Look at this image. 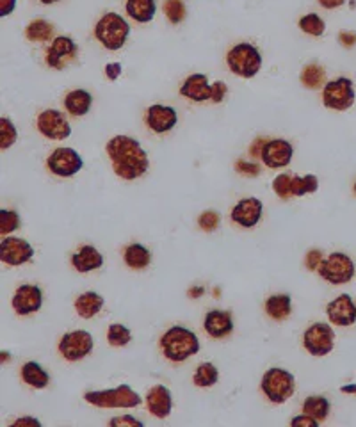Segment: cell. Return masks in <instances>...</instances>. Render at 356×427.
<instances>
[{
	"mask_svg": "<svg viewBox=\"0 0 356 427\" xmlns=\"http://www.w3.org/2000/svg\"><path fill=\"white\" fill-rule=\"evenodd\" d=\"M105 150L113 162L114 173L123 180H136L148 171V155L136 139L116 135L107 142Z\"/></svg>",
	"mask_w": 356,
	"mask_h": 427,
	"instance_id": "1",
	"label": "cell"
},
{
	"mask_svg": "<svg viewBox=\"0 0 356 427\" xmlns=\"http://www.w3.org/2000/svg\"><path fill=\"white\" fill-rule=\"evenodd\" d=\"M160 349L170 362L180 363L200 351V340L187 327L173 326L160 339Z\"/></svg>",
	"mask_w": 356,
	"mask_h": 427,
	"instance_id": "2",
	"label": "cell"
},
{
	"mask_svg": "<svg viewBox=\"0 0 356 427\" xmlns=\"http://www.w3.org/2000/svg\"><path fill=\"white\" fill-rule=\"evenodd\" d=\"M130 34V25L116 13H107L98 20L95 36L107 50H120Z\"/></svg>",
	"mask_w": 356,
	"mask_h": 427,
	"instance_id": "3",
	"label": "cell"
},
{
	"mask_svg": "<svg viewBox=\"0 0 356 427\" xmlns=\"http://www.w3.org/2000/svg\"><path fill=\"white\" fill-rule=\"evenodd\" d=\"M88 405L97 408H136L143 402L139 393L134 392L128 385H120L111 390H100V392H88L84 395Z\"/></svg>",
	"mask_w": 356,
	"mask_h": 427,
	"instance_id": "4",
	"label": "cell"
},
{
	"mask_svg": "<svg viewBox=\"0 0 356 427\" xmlns=\"http://www.w3.org/2000/svg\"><path fill=\"white\" fill-rule=\"evenodd\" d=\"M262 392L275 405H283L296 390V379L289 370L269 369L262 377Z\"/></svg>",
	"mask_w": 356,
	"mask_h": 427,
	"instance_id": "5",
	"label": "cell"
},
{
	"mask_svg": "<svg viewBox=\"0 0 356 427\" xmlns=\"http://www.w3.org/2000/svg\"><path fill=\"white\" fill-rule=\"evenodd\" d=\"M226 62L235 75L242 79H252L259 74L260 66H262V55L249 43H239L228 52Z\"/></svg>",
	"mask_w": 356,
	"mask_h": 427,
	"instance_id": "6",
	"label": "cell"
},
{
	"mask_svg": "<svg viewBox=\"0 0 356 427\" xmlns=\"http://www.w3.org/2000/svg\"><path fill=\"white\" fill-rule=\"evenodd\" d=\"M319 274L331 285L349 283L355 276V262L345 253H331L322 260Z\"/></svg>",
	"mask_w": 356,
	"mask_h": 427,
	"instance_id": "7",
	"label": "cell"
},
{
	"mask_svg": "<svg viewBox=\"0 0 356 427\" xmlns=\"http://www.w3.org/2000/svg\"><path fill=\"white\" fill-rule=\"evenodd\" d=\"M322 102L328 109L335 111H348L355 104V89L349 79L341 77L337 81H331L322 89Z\"/></svg>",
	"mask_w": 356,
	"mask_h": 427,
	"instance_id": "8",
	"label": "cell"
},
{
	"mask_svg": "<svg viewBox=\"0 0 356 427\" xmlns=\"http://www.w3.org/2000/svg\"><path fill=\"white\" fill-rule=\"evenodd\" d=\"M303 344L312 356H326L335 346V333L326 323H315L305 331Z\"/></svg>",
	"mask_w": 356,
	"mask_h": 427,
	"instance_id": "9",
	"label": "cell"
},
{
	"mask_svg": "<svg viewBox=\"0 0 356 427\" xmlns=\"http://www.w3.org/2000/svg\"><path fill=\"white\" fill-rule=\"evenodd\" d=\"M93 335L84 330H77L62 337L61 342H59V353L68 362H78L93 351Z\"/></svg>",
	"mask_w": 356,
	"mask_h": 427,
	"instance_id": "10",
	"label": "cell"
},
{
	"mask_svg": "<svg viewBox=\"0 0 356 427\" xmlns=\"http://www.w3.org/2000/svg\"><path fill=\"white\" fill-rule=\"evenodd\" d=\"M48 170L55 175V177H74L82 170L84 161L81 155L74 150V148H57L50 154L47 161Z\"/></svg>",
	"mask_w": 356,
	"mask_h": 427,
	"instance_id": "11",
	"label": "cell"
},
{
	"mask_svg": "<svg viewBox=\"0 0 356 427\" xmlns=\"http://www.w3.org/2000/svg\"><path fill=\"white\" fill-rule=\"evenodd\" d=\"M38 130L41 132L45 137L57 139V141L70 137L71 134L70 123H68V120L64 118V114L55 111V109H47V111H43L41 114L38 116Z\"/></svg>",
	"mask_w": 356,
	"mask_h": 427,
	"instance_id": "12",
	"label": "cell"
},
{
	"mask_svg": "<svg viewBox=\"0 0 356 427\" xmlns=\"http://www.w3.org/2000/svg\"><path fill=\"white\" fill-rule=\"evenodd\" d=\"M34 255L31 244L18 237H6L0 243V260L8 266H22L27 264Z\"/></svg>",
	"mask_w": 356,
	"mask_h": 427,
	"instance_id": "13",
	"label": "cell"
},
{
	"mask_svg": "<svg viewBox=\"0 0 356 427\" xmlns=\"http://www.w3.org/2000/svg\"><path fill=\"white\" fill-rule=\"evenodd\" d=\"M292 155H294V150H292L291 142L285 141V139H273V141L266 142L260 158L267 168L276 170V168H285V165L291 164Z\"/></svg>",
	"mask_w": 356,
	"mask_h": 427,
	"instance_id": "14",
	"label": "cell"
},
{
	"mask_svg": "<svg viewBox=\"0 0 356 427\" xmlns=\"http://www.w3.org/2000/svg\"><path fill=\"white\" fill-rule=\"evenodd\" d=\"M329 323L335 326H351L356 323V304L349 294H341L326 306Z\"/></svg>",
	"mask_w": 356,
	"mask_h": 427,
	"instance_id": "15",
	"label": "cell"
},
{
	"mask_svg": "<svg viewBox=\"0 0 356 427\" xmlns=\"http://www.w3.org/2000/svg\"><path fill=\"white\" fill-rule=\"evenodd\" d=\"M15 312L20 316L38 312L43 304V294L38 285H22L15 292L11 301Z\"/></svg>",
	"mask_w": 356,
	"mask_h": 427,
	"instance_id": "16",
	"label": "cell"
},
{
	"mask_svg": "<svg viewBox=\"0 0 356 427\" xmlns=\"http://www.w3.org/2000/svg\"><path fill=\"white\" fill-rule=\"evenodd\" d=\"M263 205L256 198H244L232 208V221L242 228H253L262 217Z\"/></svg>",
	"mask_w": 356,
	"mask_h": 427,
	"instance_id": "17",
	"label": "cell"
},
{
	"mask_svg": "<svg viewBox=\"0 0 356 427\" xmlns=\"http://www.w3.org/2000/svg\"><path fill=\"white\" fill-rule=\"evenodd\" d=\"M177 111L173 107H167V105H151L146 111V125L155 134L170 132L177 125Z\"/></svg>",
	"mask_w": 356,
	"mask_h": 427,
	"instance_id": "18",
	"label": "cell"
},
{
	"mask_svg": "<svg viewBox=\"0 0 356 427\" xmlns=\"http://www.w3.org/2000/svg\"><path fill=\"white\" fill-rule=\"evenodd\" d=\"M75 52H77V45L74 43V39L59 36V38L54 39L50 48H48L47 65L50 66V68L61 69L66 62L74 57Z\"/></svg>",
	"mask_w": 356,
	"mask_h": 427,
	"instance_id": "19",
	"label": "cell"
},
{
	"mask_svg": "<svg viewBox=\"0 0 356 427\" xmlns=\"http://www.w3.org/2000/svg\"><path fill=\"white\" fill-rule=\"evenodd\" d=\"M205 331L212 339H223L233 331L232 313L226 310H210L205 317Z\"/></svg>",
	"mask_w": 356,
	"mask_h": 427,
	"instance_id": "20",
	"label": "cell"
},
{
	"mask_svg": "<svg viewBox=\"0 0 356 427\" xmlns=\"http://www.w3.org/2000/svg\"><path fill=\"white\" fill-rule=\"evenodd\" d=\"M171 406H173V400H171V392L166 386H153V388L146 393L148 412L153 416H157V419H166V416H170Z\"/></svg>",
	"mask_w": 356,
	"mask_h": 427,
	"instance_id": "21",
	"label": "cell"
},
{
	"mask_svg": "<svg viewBox=\"0 0 356 427\" xmlns=\"http://www.w3.org/2000/svg\"><path fill=\"white\" fill-rule=\"evenodd\" d=\"M210 93H212V86H209V81L203 74H194L187 77L180 88V95L194 102L210 100Z\"/></svg>",
	"mask_w": 356,
	"mask_h": 427,
	"instance_id": "22",
	"label": "cell"
},
{
	"mask_svg": "<svg viewBox=\"0 0 356 427\" xmlns=\"http://www.w3.org/2000/svg\"><path fill=\"white\" fill-rule=\"evenodd\" d=\"M71 264H74V267L78 273H89V271H95L98 269V267H102L104 257H102V253L97 248L82 246L81 250L71 257Z\"/></svg>",
	"mask_w": 356,
	"mask_h": 427,
	"instance_id": "23",
	"label": "cell"
},
{
	"mask_svg": "<svg viewBox=\"0 0 356 427\" xmlns=\"http://www.w3.org/2000/svg\"><path fill=\"white\" fill-rule=\"evenodd\" d=\"M104 306V297L97 292H84L75 299V310L82 319H93Z\"/></svg>",
	"mask_w": 356,
	"mask_h": 427,
	"instance_id": "24",
	"label": "cell"
},
{
	"mask_svg": "<svg viewBox=\"0 0 356 427\" xmlns=\"http://www.w3.org/2000/svg\"><path fill=\"white\" fill-rule=\"evenodd\" d=\"M91 104H93V97L88 91H84V89H75V91L68 93L64 98L66 111L74 116L88 114Z\"/></svg>",
	"mask_w": 356,
	"mask_h": 427,
	"instance_id": "25",
	"label": "cell"
},
{
	"mask_svg": "<svg viewBox=\"0 0 356 427\" xmlns=\"http://www.w3.org/2000/svg\"><path fill=\"white\" fill-rule=\"evenodd\" d=\"M292 299L289 294H276L266 301V313L275 320H283L291 316Z\"/></svg>",
	"mask_w": 356,
	"mask_h": 427,
	"instance_id": "26",
	"label": "cell"
},
{
	"mask_svg": "<svg viewBox=\"0 0 356 427\" xmlns=\"http://www.w3.org/2000/svg\"><path fill=\"white\" fill-rule=\"evenodd\" d=\"M22 379L25 385L32 386V388H45L50 383V376L47 370H43V367L36 362H27L22 367Z\"/></svg>",
	"mask_w": 356,
	"mask_h": 427,
	"instance_id": "27",
	"label": "cell"
},
{
	"mask_svg": "<svg viewBox=\"0 0 356 427\" xmlns=\"http://www.w3.org/2000/svg\"><path fill=\"white\" fill-rule=\"evenodd\" d=\"M123 258H125V264H127L130 269H136V271L144 269V267L150 266L151 262L150 251H148L143 244H137V243L127 246Z\"/></svg>",
	"mask_w": 356,
	"mask_h": 427,
	"instance_id": "28",
	"label": "cell"
},
{
	"mask_svg": "<svg viewBox=\"0 0 356 427\" xmlns=\"http://www.w3.org/2000/svg\"><path fill=\"white\" fill-rule=\"evenodd\" d=\"M127 13L139 23H146L155 16V0H127Z\"/></svg>",
	"mask_w": 356,
	"mask_h": 427,
	"instance_id": "29",
	"label": "cell"
},
{
	"mask_svg": "<svg viewBox=\"0 0 356 427\" xmlns=\"http://www.w3.org/2000/svg\"><path fill=\"white\" fill-rule=\"evenodd\" d=\"M303 413L322 422L329 413V400L322 395H310L303 402Z\"/></svg>",
	"mask_w": 356,
	"mask_h": 427,
	"instance_id": "30",
	"label": "cell"
},
{
	"mask_svg": "<svg viewBox=\"0 0 356 427\" xmlns=\"http://www.w3.org/2000/svg\"><path fill=\"white\" fill-rule=\"evenodd\" d=\"M217 379H219V372H217L216 365H212V363H202V365H198L193 377L194 385L200 386V388L214 386L217 383Z\"/></svg>",
	"mask_w": 356,
	"mask_h": 427,
	"instance_id": "31",
	"label": "cell"
},
{
	"mask_svg": "<svg viewBox=\"0 0 356 427\" xmlns=\"http://www.w3.org/2000/svg\"><path fill=\"white\" fill-rule=\"evenodd\" d=\"M52 32H54V27L45 20H34L25 29V36L29 41H48L52 38Z\"/></svg>",
	"mask_w": 356,
	"mask_h": 427,
	"instance_id": "32",
	"label": "cell"
},
{
	"mask_svg": "<svg viewBox=\"0 0 356 427\" xmlns=\"http://www.w3.org/2000/svg\"><path fill=\"white\" fill-rule=\"evenodd\" d=\"M326 81V72L322 66L319 65H308L303 68L301 72V82L308 89H317L324 84Z\"/></svg>",
	"mask_w": 356,
	"mask_h": 427,
	"instance_id": "33",
	"label": "cell"
},
{
	"mask_svg": "<svg viewBox=\"0 0 356 427\" xmlns=\"http://www.w3.org/2000/svg\"><path fill=\"white\" fill-rule=\"evenodd\" d=\"M319 187V180L315 175H306V177H292V196H305L308 193H315Z\"/></svg>",
	"mask_w": 356,
	"mask_h": 427,
	"instance_id": "34",
	"label": "cell"
},
{
	"mask_svg": "<svg viewBox=\"0 0 356 427\" xmlns=\"http://www.w3.org/2000/svg\"><path fill=\"white\" fill-rule=\"evenodd\" d=\"M107 340L113 347H125L132 340V333L123 324H111L107 331Z\"/></svg>",
	"mask_w": 356,
	"mask_h": 427,
	"instance_id": "35",
	"label": "cell"
},
{
	"mask_svg": "<svg viewBox=\"0 0 356 427\" xmlns=\"http://www.w3.org/2000/svg\"><path fill=\"white\" fill-rule=\"evenodd\" d=\"M299 29L310 36H322L324 34L326 25L321 16L315 15V13H310V15L303 16V18L299 20Z\"/></svg>",
	"mask_w": 356,
	"mask_h": 427,
	"instance_id": "36",
	"label": "cell"
},
{
	"mask_svg": "<svg viewBox=\"0 0 356 427\" xmlns=\"http://www.w3.org/2000/svg\"><path fill=\"white\" fill-rule=\"evenodd\" d=\"M16 141V128L8 118H2L0 120V148L2 150H8L15 144Z\"/></svg>",
	"mask_w": 356,
	"mask_h": 427,
	"instance_id": "37",
	"label": "cell"
},
{
	"mask_svg": "<svg viewBox=\"0 0 356 427\" xmlns=\"http://www.w3.org/2000/svg\"><path fill=\"white\" fill-rule=\"evenodd\" d=\"M20 228V216L15 210H0V233L8 235Z\"/></svg>",
	"mask_w": 356,
	"mask_h": 427,
	"instance_id": "38",
	"label": "cell"
},
{
	"mask_svg": "<svg viewBox=\"0 0 356 427\" xmlns=\"http://www.w3.org/2000/svg\"><path fill=\"white\" fill-rule=\"evenodd\" d=\"M273 191L278 194L282 200H289L292 198V177L287 173L278 175V177L273 180Z\"/></svg>",
	"mask_w": 356,
	"mask_h": 427,
	"instance_id": "39",
	"label": "cell"
},
{
	"mask_svg": "<svg viewBox=\"0 0 356 427\" xmlns=\"http://www.w3.org/2000/svg\"><path fill=\"white\" fill-rule=\"evenodd\" d=\"M164 13H166L167 20H170L171 23H174V25L186 18V8H184L182 0H166Z\"/></svg>",
	"mask_w": 356,
	"mask_h": 427,
	"instance_id": "40",
	"label": "cell"
},
{
	"mask_svg": "<svg viewBox=\"0 0 356 427\" xmlns=\"http://www.w3.org/2000/svg\"><path fill=\"white\" fill-rule=\"evenodd\" d=\"M198 224H200L202 230L214 231L217 228V224H219V214H217L216 210L203 212L202 216L198 217Z\"/></svg>",
	"mask_w": 356,
	"mask_h": 427,
	"instance_id": "41",
	"label": "cell"
},
{
	"mask_svg": "<svg viewBox=\"0 0 356 427\" xmlns=\"http://www.w3.org/2000/svg\"><path fill=\"white\" fill-rule=\"evenodd\" d=\"M235 170L239 171L240 175H244V177H256V175H259V165L253 164V162L237 161Z\"/></svg>",
	"mask_w": 356,
	"mask_h": 427,
	"instance_id": "42",
	"label": "cell"
},
{
	"mask_svg": "<svg viewBox=\"0 0 356 427\" xmlns=\"http://www.w3.org/2000/svg\"><path fill=\"white\" fill-rule=\"evenodd\" d=\"M111 426L113 427H143V422L141 420H136L134 416L125 415V416H118V419L111 420Z\"/></svg>",
	"mask_w": 356,
	"mask_h": 427,
	"instance_id": "43",
	"label": "cell"
},
{
	"mask_svg": "<svg viewBox=\"0 0 356 427\" xmlns=\"http://www.w3.org/2000/svg\"><path fill=\"white\" fill-rule=\"evenodd\" d=\"M322 264V253L319 250H312L308 255H306V267L310 271H319Z\"/></svg>",
	"mask_w": 356,
	"mask_h": 427,
	"instance_id": "44",
	"label": "cell"
},
{
	"mask_svg": "<svg viewBox=\"0 0 356 427\" xmlns=\"http://www.w3.org/2000/svg\"><path fill=\"white\" fill-rule=\"evenodd\" d=\"M225 95H226V84H225V82L217 81L216 84L212 86V93H210V100H212L214 104H219V102H223Z\"/></svg>",
	"mask_w": 356,
	"mask_h": 427,
	"instance_id": "45",
	"label": "cell"
},
{
	"mask_svg": "<svg viewBox=\"0 0 356 427\" xmlns=\"http://www.w3.org/2000/svg\"><path fill=\"white\" fill-rule=\"evenodd\" d=\"M292 426L317 427V426H319V420L312 419V416H308V415H305V413H303L301 416H296V419H292Z\"/></svg>",
	"mask_w": 356,
	"mask_h": 427,
	"instance_id": "46",
	"label": "cell"
},
{
	"mask_svg": "<svg viewBox=\"0 0 356 427\" xmlns=\"http://www.w3.org/2000/svg\"><path fill=\"white\" fill-rule=\"evenodd\" d=\"M105 75H107L109 81H116L121 75V65L120 62H111V65L105 66Z\"/></svg>",
	"mask_w": 356,
	"mask_h": 427,
	"instance_id": "47",
	"label": "cell"
},
{
	"mask_svg": "<svg viewBox=\"0 0 356 427\" xmlns=\"http://www.w3.org/2000/svg\"><path fill=\"white\" fill-rule=\"evenodd\" d=\"M39 426H41V422L32 419V416H24V419H18L11 423V427H39Z\"/></svg>",
	"mask_w": 356,
	"mask_h": 427,
	"instance_id": "48",
	"label": "cell"
},
{
	"mask_svg": "<svg viewBox=\"0 0 356 427\" xmlns=\"http://www.w3.org/2000/svg\"><path fill=\"white\" fill-rule=\"evenodd\" d=\"M338 41H341V45L345 46V48H351V46L356 45V34L355 32H341Z\"/></svg>",
	"mask_w": 356,
	"mask_h": 427,
	"instance_id": "49",
	"label": "cell"
},
{
	"mask_svg": "<svg viewBox=\"0 0 356 427\" xmlns=\"http://www.w3.org/2000/svg\"><path fill=\"white\" fill-rule=\"evenodd\" d=\"M16 6V0H0V16L11 15Z\"/></svg>",
	"mask_w": 356,
	"mask_h": 427,
	"instance_id": "50",
	"label": "cell"
},
{
	"mask_svg": "<svg viewBox=\"0 0 356 427\" xmlns=\"http://www.w3.org/2000/svg\"><path fill=\"white\" fill-rule=\"evenodd\" d=\"M266 142H267V141H263V139H256L255 144H253L252 150H249V154L255 155V157H260V155H262L263 147H266Z\"/></svg>",
	"mask_w": 356,
	"mask_h": 427,
	"instance_id": "51",
	"label": "cell"
},
{
	"mask_svg": "<svg viewBox=\"0 0 356 427\" xmlns=\"http://www.w3.org/2000/svg\"><path fill=\"white\" fill-rule=\"evenodd\" d=\"M345 0H319V4L322 6V8L326 9H335V8H341L342 4H344Z\"/></svg>",
	"mask_w": 356,
	"mask_h": 427,
	"instance_id": "52",
	"label": "cell"
},
{
	"mask_svg": "<svg viewBox=\"0 0 356 427\" xmlns=\"http://www.w3.org/2000/svg\"><path fill=\"white\" fill-rule=\"evenodd\" d=\"M342 393H356V385H344L341 388Z\"/></svg>",
	"mask_w": 356,
	"mask_h": 427,
	"instance_id": "53",
	"label": "cell"
},
{
	"mask_svg": "<svg viewBox=\"0 0 356 427\" xmlns=\"http://www.w3.org/2000/svg\"><path fill=\"white\" fill-rule=\"evenodd\" d=\"M59 0H41V4H55Z\"/></svg>",
	"mask_w": 356,
	"mask_h": 427,
	"instance_id": "54",
	"label": "cell"
},
{
	"mask_svg": "<svg viewBox=\"0 0 356 427\" xmlns=\"http://www.w3.org/2000/svg\"><path fill=\"white\" fill-rule=\"evenodd\" d=\"M355 193H356V184H355Z\"/></svg>",
	"mask_w": 356,
	"mask_h": 427,
	"instance_id": "55",
	"label": "cell"
}]
</instances>
